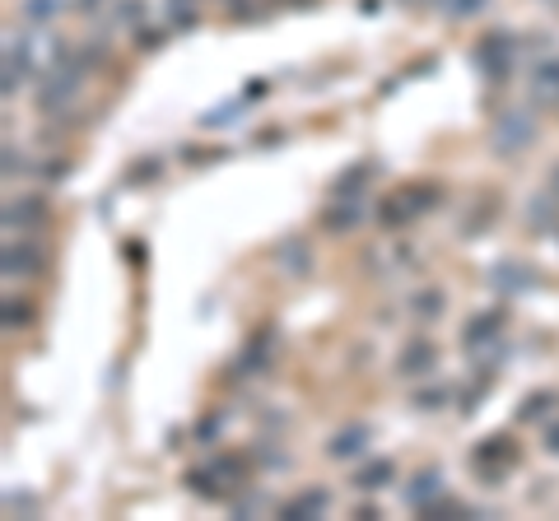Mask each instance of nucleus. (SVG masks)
<instances>
[{
    "label": "nucleus",
    "mask_w": 559,
    "mask_h": 521,
    "mask_svg": "<svg viewBox=\"0 0 559 521\" xmlns=\"http://www.w3.org/2000/svg\"><path fill=\"white\" fill-rule=\"evenodd\" d=\"M513 33L508 28H490V33H480L476 47H471V61L485 80H508V70H513Z\"/></svg>",
    "instance_id": "2"
},
{
    "label": "nucleus",
    "mask_w": 559,
    "mask_h": 521,
    "mask_svg": "<svg viewBox=\"0 0 559 521\" xmlns=\"http://www.w3.org/2000/svg\"><path fill=\"white\" fill-rule=\"evenodd\" d=\"M56 10H61V0H24V19H28V24H52Z\"/></svg>",
    "instance_id": "21"
},
{
    "label": "nucleus",
    "mask_w": 559,
    "mask_h": 521,
    "mask_svg": "<svg viewBox=\"0 0 559 521\" xmlns=\"http://www.w3.org/2000/svg\"><path fill=\"white\" fill-rule=\"evenodd\" d=\"M490 5V0H443V10L452 14V19H471V14H480Z\"/></svg>",
    "instance_id": "22"
},
{
    "label": "nucleus",
    "mask_w": 559,
    "mask_h": 521,
    "mask_svg": "<svg viewBox=\"0 0 559 521\" xmlns=\"http://www.w3.org/2000/svg\"><path fill=\"white\" fill-rule=\"evenodd\" d=\"M392 480H396V466L387 461V456H378V461H369V466L355 470V489H364V494H378V489H387Z\"/></svg>",
    "instance_id": "14"
},
{
    "label": "nucleus",
    "mask_w": 559,
    "mask_h": 521,
    "mask_svg": "<svg viewBox=\"0 0 559 521\" xmlns=\"http://www.w3.org/2000/svg\"><path fill=\"white\" fill-rule=\"evenodd\" d=\"M364 447H369V428L355 424V428H341V433L327 442V456L331 461H350V456H359Z\"/></svg>",
    "instance_id": "12"
},
{
    "label": "nucleus",
    "mask_w": 559,
    "mask_h": 521,
    "mask_svg": "<svg viewBox=\"0 0 559 521\" xmlns=\"http://www.w3.org/2000/svg\"><path fill=\"white\" fill-rule=\"evenodd\" d=\"M415 312H420V317H438V312H443V294H438V289H424V294L415 298Z\"/></svg>",
    "instance_id": "24"
},
{
    "label": "nucleus",
    "mask_w": 559,
    "mask_h": 521,
    "mask_svg": "<svg viewBox=\"0 0 559 521\" xmlns=\"http://www.w3.org/2000/svg\"><path fill=\"white\" fill-rule=\"evenodd\" d=\"M532 94L541 103H559V56H550V61H541L532 70Z\"/></svg>",
    "instance_id": "15"
},
{
    "label": "nucleus",
    "mask_w": 559,
    "mask_h": 521,
    "mask_svg": "<svg viewBox=\"0 0 559 521\" xmlns=\"http://www.w3.org/2000/svg\"><path fill=\"white\" fill-rule=\"evenodd\" d=\"M532 140H536V121L527 107H504L494 117V149L499 154H522Z\"/></svg>",
    "instance_id": "5"
},
{
    "label": "nucleus",
    "mask_w": 559,
    "mask_h": 521,
    "mask_svg": "<svg viewBox=\"0 0 559 521\" xmlns=\"http://www.w3.org/2000/svg\"><path fill=\"white\" fill-rule=\"evenodd\" d=\"M38 214H42V201H33V196H24V201H10V205H5V224H10V228L38 224Z\"/></svg>",
    "instance_id": "19"
},
{
    "label": "nucleus",
    "mask_w": 559,
    "mask_h": 521,
    "mask_svg": "<svg viewBox=\"0 0 559 521\" xmlns=\"http://www.w3.org/2000/svg\"><path fill=\"white\" fill-rule=\"evenodd\" d=\"M438 368V349L429 335H415V340H406L401 345V354H396V373L401 377H424Z\"/></svg>",
    "instance_id": "8"
},
{
    "label": "nucleus",
    "mask_w": 559,
    "mask_h": 521,
    "mask_svg": "<svg viewBox=\"0 0 559 521\" xmlns=\"http://www.w3.org/2000/svg\"><path fill=\"white\" fill-rule=\"evenodd\" d=\"M271 345H275L271 326H261V331L252 335V345L243 349V359H238V368H243V373H266V363H271Z\"/></svg>",
    "instance_id": "13"
},
{
    "label": "nucleus",
    "mask_w": 559,
    "mask_h": 521,
    "mask_svg": "<svg viewBox=\"0 0 559 521\" xmlns=\"http://www.w3.org/2000/svg\"><path fill=\"white\" fill-rule=\"evenodd\" d=\"M42 261H38V247H28V242H19V247H5V275H33V270H38Z\"/></svg>",
    "instance_id": "17"
},
{
    "label": "nucleus",
    "mask_w": 559,
    "mask_h": 521,
    "mask_svg": "<svg viewBox=\"0 0 559 521\" xmlns=\"http://www.w3.org/2000/svg\"><path fill=\"white\" fill-rule=\"evenodd\" d=\"M448 401V391L443 387H434V391H420V396H415V405H420V410H438V405Z\"/></svg>",
    "instance_id": "25"
},
{
    "label": "nucleus",
    "mask_w": 559,
    "mask_h": 521,
    "mask_svg": "<svg viewBox=\"0 0 559 521\" xmlns=\"http://www.w3.org/2000/svg\"><path fill=\"white\" fill-rule=\"evenodd\" d=\"M187 480H191V489H196V494L224 498L233 484L243 480V461H233V456H215V461H210L205 470H191Z\"/></svg>",
    "instance_id": "7"
},
{
    "label": "nucleus",
    "mask_w": 559,
    "mask_h": 521,
    "mask_svg": "<svg viewBox=\"0 0 559 521\" xmlns=\"http://www.w3.org/2000/svg\"><path fill=\"white\" fill-rule=\"evenodd\" d=\"M98 5H103V0H75V10H80V14H89V10H98Z\"/></svg>",
    "instance_id": "27"
},
{
    "label": "nucleus",
    "mask_w": 559,
    "mask_h": 521,
    "mask_svg": "<svg viewBox=\"0 0 559 521\" xmlns=\"http://www.w3.org/2000/svg\"><path fill=\"white\" fill-rule=\"evenodd\" d=\"M438 498H443V475H438L434 466L429 470H420V475H415V484H410L406 489V503L410 508H429V503H438Z\"/></svg>",
    "instance_id": "11"
},
{
    "label": "nucleus",
    "mask_w": 559,
    "mask_h": 521,
    "mask_svg": "<svg viewBox=\"0 0 559 521\" xmlns=\"http://www.w3.org/2000/svg\"><path fill=\"white\" fill-rule=\"evenodd\" d=\"M490 284L499 289V294H532V289H536V270L508 256V261H499V266L490 270Z\"/></svg>",
    "instance_id": "9"
},
{
    "label": "nucleus",
    "mask_w": 559,
    "mask_h": 521,
    "mask_svg": "<svg viewBox=\"0 0 559 521\" xmlns=\"http://www.w3.org/2000/svg\"><path fill=\"white\" fill-rule=\"evenodd\" d=\"M434 205H438V187H429V182H410V187H401L396 196L382 201V224L406 228L410 219H420V214L434 210Z\"/></svg>",
    "instance_id": "3"
},
{
    "label": "nucleus",
    "mask_w": 559,
    "mask_h": 521,
    "mask_svg": "<svg viewBox=\"0 0 559 521\" xmlns=\"http://www.w3.org/2000/svg\"><path fill=\"white\" fill-rule=\"evenodd\" d=\"M541 442H546V452L559 456V424H546V433H541Z\"/></svg>",
    "instance_id": "26"
},
{
    "label": "nucleus",
    "mask_w": 559,
    "mask_h": 521,
    "mask_svg": "<svg viewBox=\"0 0 559 521\" xmlns=\"http://www.w3.org/2000/svg\"><path fill=\"white\" fill-rule=\"evenodd\" d=\"M359 219H364V214H359V205L355 201H341V196H336V205H327V214H322L327 233H350Z\"/></svg>",
    "instance_id": "16"
},
{
    "label": "nucleus",
    "mask_w": 559,
    "mask_h": 521,
    "mask_svg": "<svg viewBox=\"0 0 559 521\" xmlns=\"http://www.w3.org/2000/svg\"><path fill=\"white\" fill-rule=\"evenodd\" d=\"M462 345L471 359H480V368H490L499 354H504V312H476V317L466 321L462 331Z\"/></svg>",
    "instance_id": "1"
},
{
    "label": "nucleus",
    "mask_w": 559,
    "mask_h": 521,
    "mask_svg": "<svg viewBox=\"0 0 559 521\" xmlns=\"http://www.w3.org/2000/svg\"><path fill=\"white\" fill-rule=\"evenodd\" d=\"M84 84V66L80 61H61V66H52L47 75H42L38 84V107L42 112H56V107H66L70 98L80 94Z\"/></svg>",
    "instance_id": "4"
},
{
    "label": "nucleus",
    "mask_w": 559,
    "mask_h": 521,
    "mask_svg": "<svg viewBox=\"0 0 559 521\" xmlns=\"http://www.w3.org/2000/svg\"><path fill=\"white\" fill-rule=\"evenodd\" d=\"M331 503L327 489H303V494H294L289 503H280V521H308V517H322Z\"/></svg>",
    "instance_id": "10"
},
{
    "label": "nucleus",
    "mask_w": 559,
    "mask_h": 521,
    "mask_svg": "<svg viewBox=\"0 0 559 521\" xmlns=\"http://www.w3.org/2000/svg\"><path fill=\"white\" fill-rule=\"evenodd\" d=\"M164 10H168V24H196V14H201V0H164Z\"/></svg>",
    "instance_id": "20"
},
{
    "label": "nucleus",
    "mask_w": 559,
    "mask_h": 521,
    "mask_svg": "<svg viewBox=\"0 0 559 521\" xmlns=\"http://www.w3.org/2000/svg\"><path fill=\"white\" fill-rule=\"evenodd\" d=\"M364 177H369V163H364V168H355V173H345L341 182L331 187V196H350V191H359V187H364Z\"/></svg>",
    "instance_id": "23"
},
{
    "label": "nucleus",
    "mask_w": 559,
    "mask_h": 521,
    "mask_svg": "<svg viewBox=\"0 0 559 521\" xmlns=\"http://www.w3.org/2000/svg\"><path fill=\"white\" fill-rule=\"evenodd\" d=\"M280 266L289 275H308V242L303 238H285L280 242Z\"/></svg>",
    "instance_id": "18"
},
{
    "label": "nucleus",
    "mask_w": 559,
    "mask_h": 521,
    "mask_svg": "<svg viewBox=\"0 0 559 521\" xmlns=\"http://www.w3.org/2000/svg\"><path fill=\"white\" fill-rule=\"evenodd\" d=\"M550 191H555V196H559V163H555V168H550Z\"/></svg>",
    "instance_id": "28"
},
{
    "label": "nucleus",
    "mask_w": 559,
    "mask_h": 521,
    "mask_svg": "<svg viewBox=\"0 0 559 521\" xmlns=\"http://www.w3.org/2000/svg\"><path fill=\"white\" fill-rule=\"evenodd\" d=\"M471 466H476L490 484H499V480H504V470L518 466V447H513V438L494 433V438L476 442V452H471Z\"/></svg>",
    "instance_id": "6"
}]
</instances>
